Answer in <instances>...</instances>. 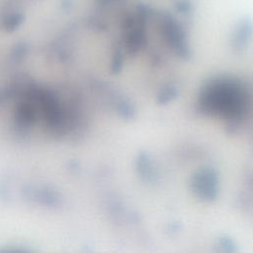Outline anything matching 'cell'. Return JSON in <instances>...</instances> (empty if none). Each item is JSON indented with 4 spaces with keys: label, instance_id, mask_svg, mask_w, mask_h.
<instances>
[{
    "label": "cell",
    "instance_id": "1",
    "mask_svg": "<svg viewBox=\"0 0 253 253\" xmlns=\"http://www.w3.org/2000/svg\"><path fill=\"white\" fill-rule=\"evenodd\" d=\"M21 19L22 17L20 15H13L8 21H7V24H6V27L8 29H14L15 27H17L20 22H21Z\"/></svg>",
    "mask_w": 253,
    "mask_h": 253
},
{
    "label": "cell",
    "instance_id": "2",
    "mask_svg": "<svg viewBox=\"0 0 253 253\" xmlns=\"http://www.w3.org/2000/svg\"><path fill=\"white\" fill-rule=\"evenodd\" d=\"M0 253H26V252H19V251H3Z\"/></svg>",
    "mask_w": 253,
    "mask_h": 253
}]
</instances>
